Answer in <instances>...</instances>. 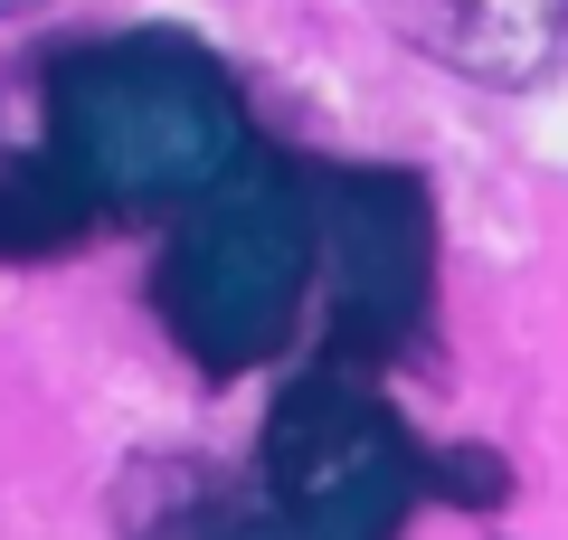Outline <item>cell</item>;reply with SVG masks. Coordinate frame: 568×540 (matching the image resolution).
Masks as SVG:
<instances>
[{"mask_svg":"<svg viewBox=\"0 0 568 540\" xmlns=\"http://www.w3.org/2000/svg\"><path fill=\"white\" fill-rule=\"evenodd\" d=\"M237 142L227 96L200 58H77L67 77V171L85 190H123V200H152V190H190L209 180Z\"/></svg>","mask_w":568,"mask_h":540,"instance_id":"cell-1","label":"cell"},{"mask_svg":"<svg viewBox=\"0 0 568 540\" xmlns=\"http://www.w3.org/2000/svg\"><path fill=\"white\" fill-rule=\"evenodd\" d=\"M294 276H304L294 219L246 200V209H219V219H200L181 238V257H171V313H181V332L209 360H246V351L275 341L284 303H294Z\"/></svg>","mask_w":568,"mask_h":540,"instance_id":"cell-2","label":"cell"},{"mask_svg":"<svg viewBox=\"0 0 568 540\" xmlns=\"http://www.w3.org/2000/svg\"><path fill=\"white\" fill-rule=\"evenodd\" d=\"M379 446H388V427L369 418L342 380H313V389H294V399L275 408V427H265V474H275V493L294 502V512H332V502H351V493L361 502L379 493Z\"/></svg>","mask_w":568,"mask_h":540,"instance_id":"cell-3","label":"cell"},{"mask_svg":"<svg viewBox=\"0 0 568 540\" xmlns=\"http://www.w3.org/2000/svg\"><path fill=\"white\" fill-rule=\"evenodd\" d=\"M426 58L484 86H521L568 48V0H379Z\"/></svg>","mask_w":568,"mask_h":540,"instance_id":"cell-4","label":"cell"},{"mask_svg":"<svg viewBox=\"0 0 568 540\" xmlns=\"http://www.w3.org/2000/svg\"><path fill=\"white\" fill-rule=\"evenodd\" d=\"M85 219H95V190L67 161H0V257L77 247Z\"/></svg>","mask_w":568,"mask_h":540,"instance_id":"cell-5","label":"cell"},{"mask_svg":"<svg viewBox=\"0 0 568 540\" xmlns=\"http://www.w3.org/2000/svg\"><path fill=\"white\" fill-rule=\"evenodd\" d=\"M426 483L446 502H474V512H503L511 502V464L493 456V446H446V456L426 464Z\"/></svg>","mask_w":568,"mask_h":540,"instance_id":"cell-6","label":"cell"},{"mask_svg":"<svg viewBox=\"0 0 568 540\" xmlns=\"http://www.w3.org/2000/svg\"><path fill=\"white\" fill-rule=\"evenodd\" d=\"M0 10H29V0H0Z\"/></svg>","mask_w":568,"mask_h":540,"instance_id":"cell-7","label":"cell"}]
</instances>
